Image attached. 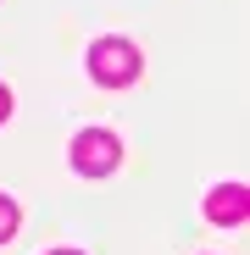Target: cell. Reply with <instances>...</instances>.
<instances>
[{
	"mask_svg": "<svg viewBox=\"0 0 250 255\" xmlns=\"http://www.w3.org/2000/svg\"><path fill=\"white\" fill-rule=\"evenodd\" d=\"M89 78L106 83V89L134 83V78H139V50L128 45V39H100V45L89 50Z\"/></svg>",
	"mask_w": 250,
	"mask_h": 255,
	"instance_id": "cell-1",
	"label": "cell"
},
{
	"mask_svg": "<svg viewBox=\"0 0 250 255\" xmlns=\"http://www.w3.org/2000/svg\"><path fill=\"white\" fill-rule=\"evenodd\" d=\"M117 161H122V144L106 133V128H89V133L72 139V166H78L83 178H106V172H117Z\"/></svg>",
	"mask_w": 250,
	"mask_h": 255,
	"instance_id": "cell-2",
	"label": "cell"
},
{
	"mask_svg": "<svg viewBox=\"0 0 250 255\" xmlns=\"http://www.w3.org/2000/svg\"><path fill=\"white\" fill-rule=\"evenodd\" d=\"M206 217H212L217 228H239L250 217V189L245 183H217L212 200H206Z\"/></svg>",
	"mask_w": 250,
	"mask_h": 255,
	"instance_id": "cell-3",
	"label": "cell"
},
{
	"mask_svg": "<svg viewBox=\"0 0 250 255\" xmlns=\"http://www.w3.org/2000/svg\"><path fill=\"white\" fill-rule=\"evenodd\" d=\"M17 222H22V211H17V200H6V194H0V244H6V239L17 233Z\"/></svg>",
	"mask_w": 250,
	"mask_h": 255,
	"instance_id": "cell-4",
	"label": "cell"
},
{
	"mask_svg": "<svg viewBox=\"0 0 250 255\" xmlns=\"http://www.w3.org/2000/svg\"><path fill=\"white\" fill-rule=\"evenodd\" d=\"M6 111H11V95H6V83H0V122H6Z\"/></svg>",
	"mask_w": 250,
	"mask_h": 255,
	"instance_id": "cell-5",
	"label": "cell"
},
{
	"mask_svg": "<svg viewBox=\"0 0 250 255\" xmlns=\"http://www.w3.org/2000/svg\"><path fill=\"white\" fill-rule=\"evenodd\" d=\"M50 255H78V250H50Z\"/></svg>",
	"mask_w": 250,
	"mask_h": 255,
	"instance_id": "cell-6",
	"label": "cell"
}]
</instances>
